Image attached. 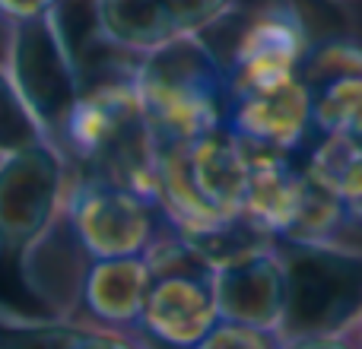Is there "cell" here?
I'll return each instance as SVG.
<instances>
[{"mask_svg":"<svg viewBox=\"0 0 362 349\" xmlns=\"http://www.w3.org/2000/svg\"><path fill=\"white\" fill-rule=\"evenodd\" d=\"M359 337H362V321H359Z\"/></svg>","mask_w":362,"mask_h":349,"instance_id":"cell-26","label":"cell"},{"mask_svg":"<svg viewBox=\"0 0 362 349\" xmlns=\"http://www.w3.org/2000/svg\"><path fill=\"white\" fill-rule=\"evenodd\" d=\"M346 73H362V42L350 35H331L321 38V42H312V48H308L305 61L299 67V76L308 89Z\"/></svg>","mask_w":362,"mask_h":349,"instance_id":"cell-19","label":"cell"},{"mask_svg":"<svg viewBox=\"0 0 362 349\" xmlns=\"http://www.w3.org/2000/svg\"><path fill=\"white\" fill-rule=\"evenodd\" d=\"M0 25H4V23H0Z\"/></svg>","mask_w":362,"mask_h":349,"instance_id":"cell-28","label":"cell"},{"mask_svg":"<svg viewBox=\"0 0 362 349\" xmlns=\"http://www.w3.org/2000/svg\"><path fill=\"white\" fill-rule=\"evenodd\" d=\"M64 0H0V23H29L57 13Z\"/></svg>","mask_w":362,"mask_h":349,"instance_id":"cell-24","label":"cell"},{"mask_svg":"<svg viewBox=\"0 0 362 349\" xmlns=\"http://www.w3.org/2000/svg\"><path fill=\"white\" fill-rule=\"evenodd\" d=\"M54 146L76 178L124 184L150 197L156 194L159 146L131 76L83 89L57 131Z\"/></svg>","mask_w":362,"mask_h":349,"instance_id":"cell-2","label":"cell"},{"mask_svg":"<svg viewBox=\"0 0 362 349\" xmlns=\"http://www.w3.org/2000/svg\"><path fill=\"white\" fill-rule=\"evenodd\" d=\"M346 225H353L350 206L305 172V187H302L299 210H296L293 223H289L286 235H283L280 242H302V244L344 242Z\"/></svg>","mask_w":362,"mask_h":349,"instance_id":"cell-17","label":"cell"},{"mask_svg":"<svg viewBox=\"0 0 362 349\" xmlns=\"http://www.w3.org/2000/svg\"><path fill=\"white\" fill-rule=\"evenodd\" d=\"M302 169L337 194L346 206L362 200V140L315 134L302 153Z\"/></svg>","mask_w":362,"mask_h":349,"instance_id":"cell-16","label":"cell"},{"mask_svg":"<svg viewBox=\"0 0 362 349\" xmlns=\"http://www.w3.org/2000/svg\"><path fill=\"white\" fill-rule=\"evenodd\" d=\"M331 4H334V0H331Z\"/></svg>","mask_w":362,"mask_h":349,"instance_id":"cell-29","label":"cell"},{"mask_svg":"<svg viewBox=\"0 0 362 349\" xmlns=\"http://www.w3.org/2000/svg\"><path fill=\"white\" fill-rule=\"evenodd\" d=\"M178 35H206L235 13L238 0H163Z\"/></svg>","mask_w":362,"mask_h":349,"instance_id":"cell-21","label":"cell"},{"mask_svg":"<svg viewBox=\"0 0 362 349\" xmlns=\"http://www.w3.org/2000/svg\"><path fill=\"white\" fill-rule=\"evenodd\" d=\"M0 349H150L134 333L105 331L67 314H23L0 305Z\"/></svg>","mask_w":362,"mask_h":349,"instance_id":"cell-14","label":"cell"},{"mask_svg":"<svg viewBox=\"0 0 362 349\" xmlns=\"http://www.w3.org/2000/svg\"><path fill=\"white\" fill-rule=\"evenodd\" d=\"M302 187H305L302 156L251 146V174L242 203V219H248L267 238L280 242L293 223L296 210H299Z\"/></svg>","mask_w":362,"mask_h":349,"instance_id":"cell-13","label":"cell"},{"mask_svg":"<svg viewBox=\"0 0 362 349\" xmlns=\"http://www.w3.org/2000/svg\"><path fill=\"white\" fill-rule=\"evenodd\" d=\"M293 4H296V6H299V0H293ZM327 4H331V0H327Z\"/></svg>","mask_w":362,"mask_h":349,"instance_id":"cell-27","label":"cell"},{"mask_svg":"<svg viewBox=\"0 0 362 349\" xmlns=\"http://www.w3.org/2000/svg\"><path fill=\"white\" fill-rule=\"evenodd\" d=\"M169 232L172 223L150 194L70 174L61 213L42 238L67 273H80L89 261L146 257Z\"/></svg>","mask_w":362,"mask_h":349,"instance_id":"cell-3","label":"cell"},{"mask_svg":"<svg viewBox=\"0 0 362 349\" xmlns=\"http://www.w3.org/2000/svg\"><path fill=\"white\" fill-rule=\"evenodd\" d=\"M131 83L156 143H194L229 118V73L204 35H175L137 57Z\"/></svg>","mask_w":362,"mask_h":349,"instance_id":"cell-1","label":"cell"},{"mask_svg":"<svg viewBox=\"0 0 362 349\" xmlns=\"http://www.w3.org/2000/svg\"><path fill=\"white\" fill-rule=\"evenodd\" d=\"M38 140H48V137L35 124V118L29 114V108L23 105V99L16 95L13 83L6 80L4 67H0V156L4 153H16L29 143H38Z\"/></svg>","mask_w":362,"mask_h":349,"instance_id":"cell-20","label":"cell"},{"mask_svg":"<svg viewBox=\"0 0 362 349\" xmlns=\"http://www.w3.org/2000/svg\"><path fill=\"white\" fill-rule=\"evenodd\" d=\"M286 270L280 337H312L362 321V248L346 242H276Z\"/></svg>","mask_w":362,"mask_h":349,"instance_id":"cell-4","label":"cell"},{"mask_svg":"<svg viewBox=\"0 0 362 349\" xmlns=\"http://www.w3.org/2000/svg\"><path fill=\"white\" fill-rule=\"evenodd\" d=\"M93 25L105 48L134 61L178 35L163 0H93Z\"/></svg>","mask_w":362,"mask_h":349,"instance_id":"cell-15","label":"cell"},{"mask_svg":"<svg viewBox=\"0 0 362 349\" xmlns=\"http://www.w3.org/2000/svg\"><path fill=\"white\" fill-rule=\"evenodd\" d=\"M153 286V267L146 257H108L80 267L70 292L67 318L105 327V331L134 333L140 331L146 295Z\"/></svg>","mask_w":362,"mask_h":349,"instance_id":"cell-9","label":"cell"},{"mask_svg":"<svg viewBox=\"0 0 362 349\" xmlns=\"http://www.w3.org/2000/svg\"><path fill=\"white\" fill-rule=\"evenodd\" d=\"M191 349H283V337H280V331H267V327H251V324L219 318L206 331V337Z\"/></svg>","mask_w":362,"mask_h":349,"instance_id":"cell-22","label":"cell"},{"mask_svg":"<svg viewBox=\"0 0 362 349\" xmlns=\"http://www.w3.org/2000/svg\"><path fill=\"white\" fill-rule=\"evenodd\" d=\"M312 93V124L321 137L362 140V73L318 83Z\"/></svg>","mask_w":362,"mask_h":349,"instance_id":"cell-18","label":"cell"},{"mask_svg":"<svg viewBox=\"0 0 362 349\" xmlns=\"http://www.w3.org/2000/svg\"><path fill=\"white\" fill-rule=\"evenodd\" d=\"M226 127L235 131L255 150L302 156L315 140L312 124V93L302 76L270 89L232 93Z\"/></svg>","mask_w":362,"mask_h":349,"instance_id":"cell-10","label":"cell"},{"mask_svg":"<svg viewBox=\"0 0 362 349\" xmlns=\"http://www.w3.org/2000/svg\"><path fill=\"white\" fill-rule=\"evenodd\" d=\"M70 165L51 140L0 156V257H23L57 219Z\"/></svg>","mask_w":362,"mask_h":349,"instance_id":"cell-7","label":"cell"},{"mask_svg":"<svg viewBox=\"0 0 362 349\" xmlns=\"http://www.w3.org/2000/svg\"><path fill=\"white\" fill-rule=\"evenodd\" d=\"M219 318L251 327L280 331L286 308V270L276 242L235 254L232 261L213 267Z\"/></svg>","mask_w":362,"mask_h":349,"instance_id":"cell-11","label":"cell"},{"mask_svg":"<svg viewBox=\"0 0 362 349\" xmlns=\"http://www.w3.org/2000/svg\"><path fill=\"white\" fill-rule=\"evenodd\" d=\"M0 67L42 134L54 143L67 112L86 89L61 10L29 23L0 25Z\"/></svg>","mask_w":362,"mask_h":349,"instance_id":"cell-5","label":"cell"},{"mask_svg":"<svg viewBox=\"0 0 362 349\" xmlns=\"http://www.w3.org/2000/svg\"><path fill=\"white\" fill-rule=\"evenodd\" d=\"M185 162L200 197L223 216H242L251 174V146L229 127H216L206 137L185 146Z\"/></svg>","mask_w":362,"mask_h":349,"instance_id":"cell-12","label":"cell"},{"mask_svg":"<svg viewBox=\"0 0 362 349\" xmlns=\"http://www.w3.org/2000/svg\"><path fill=\"white\" fill-rule=\"evenodd\" d=\"M153 286L137 337L150 349H191L219 321L213 267L175 229L146 254Z\"/></svg>","mask_w":362,"mask_h":349,"instance_id":"cell-6","label":"cell"},{"mask_svg":"<svg viewBox=\"0 0 362 349\" xmlns=\"http://www.w3.org/2000/svg\"><path fill=\"white\" fill-rule=\"evenodd\" d=\"M283 349H362L359 324L334 333H312V337H293L283 340Z\"/></svg>","mask_w":362,"mask_h":349,"instance_id":"cell-23","label":"cell"},{"mask_svg":"<svg viewBox=\"0 0 362 349\" xmlns=\"http://www.w3.org/2000/svg\"><path fill=\"white\" fill-rule=\"evenodd\" d=\"M350 223H353V225H359V229H362V200H356V203L350 206Z\"/></svg>","mask_w":362,"mask_h":349,"instance_id":"cell-25","label":"cell"},{"mask_svg":"<svg viewBox=\"0 0 362 349\" xmlns=\"http://www.w3.org/2000/svg\"><path fill=\"white\" fill-rule=\"evenodd\" d=\"M312 42L305 16L293 0L261 6L238 32L229 61H223L229 93H255L296 80Z\"/></svg>","mask_w":362,"mask_h":349,"instance_id":"cell-8","label":"cell"}]
</instances>
